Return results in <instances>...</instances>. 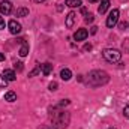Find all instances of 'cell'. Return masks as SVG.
Listing matches in <instances>:
<instances>
[{
  "mask_svg": "<svg viewBox=\"0 0 129 129\" xmlns=\"http://www.w3.org/2000/svg\"><path fill=\"white\" fill-rule=\"evenodd\" d=\"M6 86H8V81L3 78V75H0V87H2V89H5Z\"/></svg>",
  "mask_w": 129,
  "mask_h": 129,
  "instance_id": "19",
  "label": "cell"
},
{
  "mask_svg": "<svg viewBox=\"0 0 129 129\" xmlns=\"http://www.w3.org/2000/svg\"><path fill=\"white\" fill-rule=\"evenodd\" d=\"M0 12H2L3 15H9V14L12 12V3H11L9 0H3V2L0 3Z\"/></svg>",
  "mask_w": 129,
  "mask_h": 129,
  "instance_id": "6",
  "label": "cell"
},
{
  "mask_svg": "<svg viewBox=\"0 0 129 129\" xmlns=\"http://www.w3.org/2000/svg\"><path fill=\"white\" fill-rule=\"evenodd\" d=\"M14 68H15L18 72H21V71H23V63H21V62H15V63H14Z\"/></svg>",
  "mask_w": 129,
  "mask_h": 129,
  "instance_id": "18",
  "label": "cell"
},
{
  "mask_svg": "<svg viewBox=\"0 0 129 129\" xmlns=\"http://www.w3.org/2000/svg\"><path fill=\"white\" fill-rule=\"evenodd\" d=\"M3 78L9 83V81H15L17 80V75H15V72L12 69H5L3 71Z\"/></svg>",
  "mask_w": 129,
  "mask_h": 129,
  "instance_id": "8",
  "label": "cell"
},
{
  "mask_svg": "<svg viewBox=\"0 0 129 129\" xmlns=\"http://www.w3.org/2000/svg\"><path fill=\"white\" fill-rule=\"evenodd\" d=\"M66 6H69V8H78V6H81V0H66Z\"/></svg>",
  "mask_w": 129,
  "mask_h": 129,
  "instance_id": "15",
  "label": "cell"
},
{
  "mask_svg": "<svg viewBox=\"0 0 129 129\" xmlns=\"http://www.w3.org/2000/svg\"><path fill=\"white\" fill-rule=\"evenodd\" d=\"M84 50H86V51H90V50H92V45H90V44H86V45H84Z\"/></svg>",
  "mask_w": 129,
  "mask_h": 129,
  "instance_id": "24",
  "label": "cell"
},
{
  "mask_svg": "<svg viewBox=\"0 0 129 129\" xmlns=\"http://www.w3.org/2000/svg\"><path fill=\"white\" fill-rule=\"evenodd\" d=\"M29 15V9L27 8H18L17 9V17H27Z\"/></svg>",
  "mask_w": 129,
  "mask_h": 129,
  "instance_id": "16",
  "label": "cell"
},
{
  "mask_svg": "<svg viewBox=\"0 0 129 129\" xmlns=\"http://www.w3.org/2000/svg\"><path fill=\"white\" fill-rule=\"evenodd\" d=\"M5 60V54L3 53H0V62H3Z\"/></svg>",
  "mask_w": 129,
  "mask_h": 129,
  "instance_id": "27",
  "label": "cell"
},
{
  "mask_svg": "<svg viewBox=\"0 0 129 129\" xmlns=\"http://www.w3.org/2000/svg\"><path fill=\"white\" fill-rule=\"evenodd\" d=\"M87 36H89V32L86 29H78L77 32L74 33V39L75 41H84Z\"/></svg>",
  "mask_w": 129,
  "mask_h": 129,
  "instance_id": "7",
  "label": "cell"
},
{
  "mask_svg": "<svg viewBox=\"0 0 129 129\" xmlns=\"http://www.w3.org/2000/svg\"><path fill=\"white\" fill-rule=\"evenodd\" d=\"M108 8H110V0H101V5L98 8V12L99 14H105L108 11Z\"/></svg>",
  "mask_w": 129,
  "mask_h": 129,
  "instance_id": "10",
  "label": "cell"
},
{
  "mask_svg": "<svg viewBox=\"0 0 129 129\" xmlns=\"http://www.w3.org/2000/svg\"><path fill=\"white\" fill-rule=\"evenodd\" d=\"M5 101H8V102H14V101H17V95H15V92H12V90L6 92V93H5Z\"/></svg>",
  "mask_w": 129,
  "mask_h": 129,
  "instance_id": "12",
  "label": "cell"
},
{
  "mask_svg": "<svg viewBox=\"0 0 129 129\" xmlns=\"http://www.w3.org/2000/svg\"><path fill=\"white\" fill-rule=\"evenodd\" d=\"M81 14H84V15H87V9H86V8H81Z\"/></svg>",
  "mask_w": 129,
  "mask_h": 129,
  "instance_id": "26",
  "label": "cell"
},
{
  "mask_svg": "<svg viewBox=\"0 0 129 129\" xmlns=\"http://www.w3.org/2000/svg\"><path fill=\"white\" fill-rule=\"evenodd\" d=\"M60 78H62L63 81H69V80L72 78V72H71V69H68V68L62 69V72H60Z\"/></svg>",
  "mask_w": 129,
  "mask_h": 129,
  "instance_id": "11",
  "label": "cell"
},
{
  "mask_svg": "<svg viewBox=\"0 0 129 129\" xmlns=\"http://www.w3.org/2000/svg\"><path fill=\"white\" fill-rule=\"evenodd\" d=\"M75 12H69L68 15H66V21H64V24H66V27L68 29H71V27H74V23H75Z\"/></svg>",
  "mask_w": 129,
  "mask_h": 129,
  "instance_id": "9",
  "label": "cell"
},
{
  "mask_svg": "<svg viewBox=\"0 0 129 129\" xmlns=\"http://www.w3.org/2000/svg\"><path fill=\"white\" fill-rule=\"evenodd\" d=\"M8 27H9V32L12 33V35H18V33L23 30L21 24H20L18 21H15V20H11V21L8 23Z\"/></svg>",
  "mask_w": 129,
  "mask_h": 129,
  "instance_id": "5",
  "label": "cell"
},
{
  "mask_svg": "<svg viewBox=\"0 0 129 129\" xmlns=\"http://www.w3.org/2000/svg\"><path fill=\"white\" fill-rule=\"evenodd\" d=\"M102 56H104V59H105L107 62H110V63H117V62H120V59H122V53H120L119 50H116V48H105V50L102 51Z\"/></svg>",
  "mask_w": 129,
  "mask_h": 129,
  "instance_id": "3",
  "label": "cell"
},
{
  "mask_svg": "<svg viewBox=\"0 0 129 129\" xmlns=\"http://www.w3.org/2000/svg\"><path fill=\"white\" fill-rule=\"evenodd\" d=\"M120 29H122V30L128 29V23H120Z\"/></svg>",
  "mask_w": 129,
  "mask_h": 129,
  "instance_id": "23",
  "label": "cell"
},
{
  "mask_svg": "<svg viewBox=\"0 0 129 129\" xmlns=\"http://www.w3.org/2000/svg\"><path fill=\"white\" fill-rule=\"evenodd\" d=\"M123 114H125V116L129 119V105H126V107H125V110H123Z\"/></svg>",
  "mask_w": 129,
  "mask_h": 129,
  "instance_id": "21",
  "label": "cell"
},
{
  "mask_svg": "<svg viewBox=\"0 0 129 129\" xmlns=\"http://www.w3.org/2000/svg\"><path fill=\"white\" fill-rule=\"evenodd\" d=\"M119 17H120V12H119V9H113V11L110 12V15L107 17V21H105L107 27L113 29V27L117 24V21H119Z\"/></svg>",
  "mask_w": 129,
  "mask_h": 129,
  "instance_id": "4",
  "label": "cell"
},
{
  "mask_svg": "<svg viewBox=\"0 0 129 129\" xmlns=\"http://www.w3.org/2000/svg\"><path fill=\"white\" fill-rule=\"evenodd\" d=\"M27 53H29V45L24 42V44H21V48H20L18 54H20L21 57H26V56H27Z\"/></svg>",
  "mask_w": 129,
  "mask_h": 129,
  "instance_id": "14",
  "label": "cell"
},
{
  "mask_svg": "<svg viewBox=\"0 0 129 129\" xmlns=\"http://www.w3.org/2000/svg\"><path fill=\"white\" fill-rule=\"evenodd\" d=\"M90 3H96V2H99V0H89Z\"/></svg>",
  "mask_w": 129,
  "mask_h": 129,
  "instance_id": "29",
  "label": "cell"
},
{
  "mask_svg": "<svg viewBox=\"0 0 129 129\" xmlns=\"http://www.w3.org/2000/svg\"><path fill=\"white\" fill-rule=\"evenodd\" d=\"M111 129H114V128H111Z\"/></svg>",
  "mask_w": 129,
  "mask_h": 129,
  "instance_id": "31",
  "label": "cell"
},
{
  "mask_svg": "<svg viewBox=\"0 0 129 129\" xmlns=\"http://www.w3.org/2000/svg\"><path fill=\"white\" fill-rule=\"evenodd\" d=\"M3 29H5V20L0 17V30H3Z\"/></svg>",
  "mask_w": 129,
  "mask_h": 129,
  "instance_id": "22",
  "label": "cell"
},
{
  "mask_svg": "<svg viewBox=\"0 0 129 129\" xmlns=\"http://www.w3.org/2000/svg\"><path fill=\"white\" fill-rule=\"evenodd\" d=\"M96 32H98V27H96V26H93V27H92V30H90V33H92V35H95Z\"/></svg>",
  "mask_w": 129,
  "mask_h": 129,
  "instance_id": "25",
  "label": "cell"
},
{
  "mask_svg": "<svg viewBox=\"0 0 129 129\" xmlns=\"http://www.w3.org/2000/svg\"><path fill=\"white\" fill-rule=\"evenodd\" d=\"M69 119H71L69 117V113H66L63 110L53 113V116H51L53 126H51V129H64L69 125Z\"/></svg>",
  "mask_w": 129,
  "mask_h": 129,
  "instance_id": "2",
  "label": "cell"
},
{
  "mask_svg": "<svg viewBox=\"0 0 129 129\" xmlns=\"http://www.w3.org/2000/svg\"><path fill=\"white\" fill-rule=\"evenodd\" d=\"M51 71H53V64L51 63H44L42 64V74H44V75H50Z\"/></svg>",
  "mask_w": 129,
  "mask_h": 129,
  "instance_id": "13",
  "label": "cell"
},
{
  "mask_svg": "<svg viewBox=\"0 0 129 129\" xmlns=\"http://www.w3.org/2000/svg\"><path fill=\"white\" fill-rule=\"evenodd\" d=\"M42 129H48V128H42Z\"/></svg>",
  "mask_w": 129,
  "mask_h": 129,
  "instance_id": "30",
  "label": "cell"
},
{
  "mask_svg": "<svg viewBox=\"0 0 129 129\" xmlns=\"http://www.w3.org/2000/svg\"><path fill=\"white\" fill-rule=\"evenodd\" d=\"M89 84L92 87H101L104 84H107L110 81V77L105 71H92L89 74Z\"/></svg>",
  "mask_w": 129,
  "mask_h": 129,
  "instance_id": "1",
  "label": "cell"
},
{
  "mask_svg": "<svg viewBox=\"0 0 129 129\" xmlns=\"http://www.w3.org/2000/svg\"><path fill=\"white\" fill-rule=\"evenodd\" d=\"M93 20H95V17H93L92 14H87V15H86V18H84V21H86V23H93Z\"/></svg>",
  "mask_w": 129,
  "mask_h": 129,
  "instance_id": "17",
  "label": "cell"
},
{
  "mask_svg": "<svg viewBox=\"0 0 129 129\" xmlns=\"http://www.w3.org/2000/svg\"><path fill=\"white\" fill-rule=\"evenodd\" d=\"M57 87H59V86H57V83H54V81H53V83L50 84V90H51V92H54V90H57Z\"/></svg>",
  "mask_w": 129,
  "mask_h": 129,
  "instance_id": "20",
  "label": "cell"
},
{
  "mask_svg": "<svg viewBox=\"0 0 129 129\" xmlns=\"http://www.w3.org/2000/svg\"><path fill=\"white\" fill-rule=\"evenodd\" d=\"M33 2H36V3H44L45 0H33Z\"/></svg>",
  "mask_w": 129,
  "mask_h": 129,
  "instance_id": "28",
  "label": "cell"
}]
</instances>
